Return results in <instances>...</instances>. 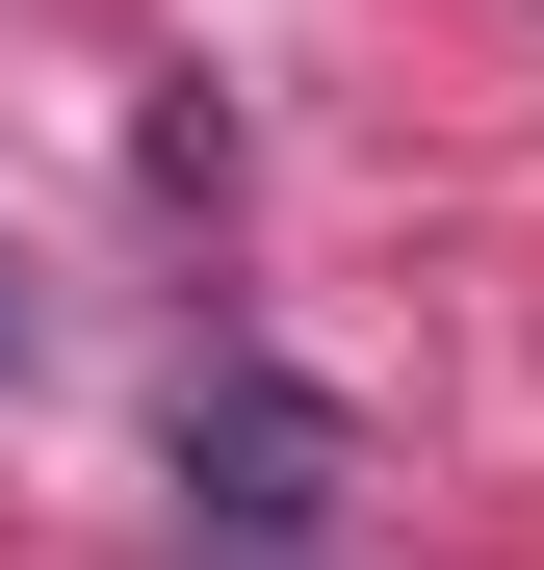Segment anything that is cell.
Instances as JSON below:
<instances>
[{
    "label": "cell",
    "instance_id": "obj_1",
    "mask_svg": "<svg viewBox=\"0 0 544 570\" xmlns=\"http://www.w3.org/2000/svg\"><path fill=\"white\" fill-rule=\"evenodd\" d=\"M181 493H208L234 570H337V415L286 363H208V390H181Z\"/></svg>",
    "mask_w": 544,
    "mask_h": 570
},
{
    "label": "cell",
    "instance_id": "obj_2",
    "mask_svg": "<svg viewBox=\"0 0 544 570\" xmlns=\"http://www.w3.org/2000/svg\"><path fill=\"white\" fill-rule=\"evenodd\" d=\"M0 363H27V259H0Z\"/></svg>",
    "mask_w": 544,
    "mask_h": 570
}]
</instances>
